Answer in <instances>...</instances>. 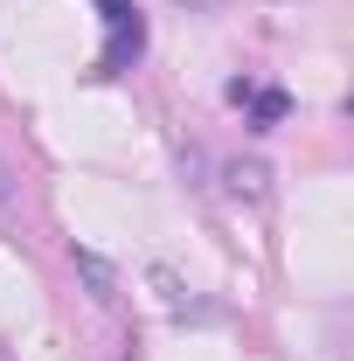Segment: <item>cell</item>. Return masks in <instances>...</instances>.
Here are the masks:
<instances>
[{
    "mask_svg": "<svg viewBox=\"0 0 354 361\" xmlns=\"http://www.w3.org/2000/svg\"><path fill=\"white\" fill-rule=\"evenodd\" d=\"M264 167H257V160H236V167H229V188H236V195H250V202H257V195H264Z\"/></svg>",
    "mask_w": 354,
    "mask_h": 361,
    "instance_id": "277c9868",
    "label": "cell"
},
{
    "mask_svg": "<svg viewBox=\"0 0 354 361\" xmlns=\"http://www.w3.org/2000/svg\"><path fill=\"white\" fill-rule=\"evenodd\" d=\"M77 271H84V285H90V299H104V306H111V299H118V271L104 264V257H97V250H77Z\"/></svg>",
    "mask_w": 354,
    "mask_h": 361,
    "instance_id": "7a4b0ae2",
    "label": "cell"
},
{
    "mask_svg": "<svg viewBox=\"0 0 354 361\" xmlns=\"http://www.w3.org/2000/svg\"><path fill=\"white\" fill-rule=\"evenodd\" d=\"M104 21H111V49H104V70H126L139 49H146V21H139L126 0H104Z\"/></svg>",
    "mask_w": 354,
    "mask_h": 361,
    "instance_id": "6da1fadb",
    "label": "cell"
},
{
    "mask_svg": "<svg viewBox=\"0 0 354 361\" xmlns=\"http://www.w3.org/2000/svg\"><path fill=\"white\" fill-rule=\"evenodd\" d=\"M0 195H7V180H0Z\"/></svg>",
    "mask_w": 354,
    "mask_h": 361,
    "instance_id": "5b68a950",
    "label": "cell"
},
{
    "mask_svg": "<svg viewBox=\"0 0 354 361\" xmlns=\"http://www.w3.org/2000/svg\"><path fill=\"white\" fill-rule=\"evenodd\" d=\"M236 104H250V118H257V133H264V126H278V118L292 111V97H285V90H243Z\"/></svg>",
    "mask_w": 354,
    "mask_h": 361,
    "instance_id": "3957f363",
    "label": "cell"
}]
</instances>
